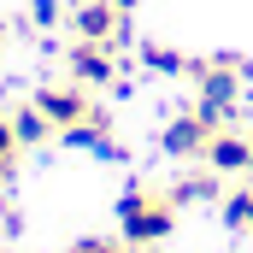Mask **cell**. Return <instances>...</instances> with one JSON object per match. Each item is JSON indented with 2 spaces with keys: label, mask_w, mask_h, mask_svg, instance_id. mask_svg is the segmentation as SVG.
Segmentation results:
<instances>
[{
  "label": "cell",
  "mask_w": 253,
  "mask_h": 253,
  "mask_svg": "<svg viewBox=\"0 0 253 253\" xmlns=\"http://www.w3.org/2000/svg\"><path fill=\"white\" fill-rule=\"evenodd\" d=\"M177 230V200L165 189H129L118 200V236L129 248H159Z\"/></svg>",
  "instance_id": "2"
},
{
  "label": "cell",
  "mask_w": 253,
  "mask_h": 253,
  "mask_svg": "<svg viewBox=\"0 0 253 253\" xmlns=\"http://www.w3.org/2000/svg\"><path fill=\"white\" fill-rule=\"evenodd\" d=\"M129 12L118 0H77L71 6V42H124Z\"/></svg>",
  "instance_id": "3"
},
{
  "label": "cell",
  "mask_w": 253,
  "mask_h": 253,
  "mask_svg": "<svg viewBox=\"0 0 253 253\" xmlns=\"http://www.w3.org/2000/svg\"><path fill=\"white\" fill-rule=\"evenodd\" d=\"M65 71L83 88H112L118 83V42H71L65 47Z\"/></svg>",
  "instance_id": "4"
},
{
  "label": "cell",
  "mask_w": 253,
  "mask_h": 253,
  "mask_svg": "<svg viewBox=\"0 0 253 253\" xmlns=\"http://www.w3.org/2000/svg\"><path fill=\"white\" fill-rule=\"evenodd\" d=\"M224 224L230 230H253V189H236L224 200Z\"/></svg>",
  "instance_id": "12"
},
{
  "label": "cell",
  "mask_w": 253,
  "mask_h": 253,
  "mask_svg": "<svg viewBox=\"0 0 253 253\" xmlns=\"http://www.w3.org/2000/svg\"><path fill=\"white\" fill-rule=\"evenodd\" d=\"M206 165L218 177H236V171H253V141L242 129H212V147H206Z\"/></svg>",
  "instance_id": "7"
},
{
  "label": "cell",
  "mask_w": 253,
  "mask_h": 253,
  "mask_svg": "<svg viewBox=\"0 0 253 253\" xmlns=\"http://www.w3.org/2000/svg\"><path fill=\"white\" fill-rule=\"evenodd\" d=\"M0 253H6V248H0Z\"/></svg>",
  "instance_id": "15"
},
{
  "label": "cell",
  "mask_w": 253,
  "mask_h": 253,
  "mask_svg": "<svg viewBox=\"0 0 253 253\" xmlns=\"http://www.w3.org/2000/svg\"><path fill=\"white\" fill-rule=\"evenodd\" d=\"M12 129H18V141H24V147H42V141H53V135H59V129L47 124V112H42L36 100L12 112Z\"/></svg>",
  "instance_id": "9"
},
{
  "label": "cell",
  "mask_w": 253,
  "mask_h": 253,
  "mask_svg": "<svg viewBox=\"0 0 253 253\" xmlns=\"http://www.w3.org/2000/svg\"><path fill=\"white\" fill-rule=\"evenodd\" d=\"M118 6H124V12H129V6H135V0H118Z\"/></svg>",
  "instance_id": "14"
},
{
  "label": "cell",
  "mask_w": 253,
  "mask_h": 253,
  "mask_svg": "<svg viewBox=\"0 0 253 253\" xmlns=\"http://www.w3.org/2000/svg\"><path fill=\"white\" fill-rule=\"evenodd\" d=\"M141 65H147L153 77H189L194 59H183V53H177V47H165V42H141Z\"/></svg>",
  "instance_id": "10"
},
{
  "label": "cell",
  "mask_w": 253,
  "mask_h": 253,
  "mask_svg": "<svg viewBox=\"0 0 253 253\" xmlns=\"http://www.w3.org/2000/svg\"><path fill=\"white\" fill-rule=\"evenodd\" d=\"M36 106L47 112L53 129H71V124H83V118H94V94L83 83H42L36 88Z\"/></svg>",
  "instance_id": "5"
},
{
  "label": "cell",
  "mask_w": 253,
  "mask_h": 253,
  "mask_svg": "<svg viewBox=\"0 0 253 253\" xmlns=\"http://www.w3.org/2000/svg\"><path fill=\"white\" fill-rule=\"evenodd\" d=\"M171 200H177V206H200V200H218V171H212V165H206V171H189V177H177V183H171Z\"/></svg>",
  "instance_id": "8"
},
{
  "label": "cell",
  "mask_w": 253,
  "mask_h": 253,
  "mask_svg": "<svg viewBox=\"0 0 253 253\" xmlns=\"http://www.w3.org/2000/svg\"><path fill=\"white\" fill-rule=\"evenodd\" d=\"M189 77H194V112H200L212 129H230V118L242 112L236 100H242V77H248V65L236 59V53H218V59H194Z\"/></svg>",
  "instance_id": "1"
},
{
  "label": "cell",
  "mask_w": 253,
  "mask_h": 253,
  "mask_svg": "<svg viewBox=\"0 0 253 253\" xmlns=\"http://www.w3.org/2000/svg\"><path fill=\"white\" fill-rule=\"evenodd\" d=\"M18 147H24V141H18L12 118H0V189H6L12 177H18Z\"/></svg>",
  "instance_id": "11"
},
{
  "label": "cell",
  "mask_w": 253,
  "mask_h": 253,
  "mask_svg": "<svg viewBox=\"0 0 253 253\" xmlns=\"http://www.w3.org/2000/svg\"><path fill=\"white\" fill-rule=\"evenodd\" d=\"M59 18H65V6H59V0H30V24H36V30H53Z\"/></svg>",
  "instance_id": "13"
},
{
  "label": "cell",
  "mask_w": 253,
  "mask_h": 253,
  "mask_svg": "<svg viewBox=\"0 0 253 253\" xmlns=\"http://www.w3.org/2000/svg\"><path fill=\"white\" fill-rule=\"evenodd\" d=\"M159 147H165L171 159H206L212 124H206L200 112H177V118H165V129H159Z\"/></svg>",
  "instance_id": "6"
}]
</instances>
